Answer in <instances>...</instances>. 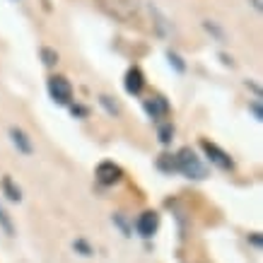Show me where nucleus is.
I'll return each instance as SVG.
<instances>
[{
  "label": "nucleus",
  "mask_w": 263,
  "mask_h": 263,
  "mask_svg": "<svg viewBox=\"0 0 263 263\" xmlns=\"http://www.w3.org/2000/svg\"><path fill=\"white\" fill-rule=\"evenodd\" d=\"M48 95L56 104H70L72 99V85L65 80L63 75H53V78H48Z\"/></svg>",
  "instance_id": "7ed1b4c3"
},
{
  "label": "nucleus",
  "mask_w": 263,
  "mask_h": 263,
  "mask_svg": "<svg viewBox=\"0 0 263 263\" xmlns=\"http://www.w3.org/2000/svg\"><path fill=\"white\" fill-rule=\"evenodd\" d=\"M123 87H126L128 95H140V89L145 87V75L140 68H128L126 72V80H123Z\"/></svg>",
  "instance_id": "6e6552de"
},
{
  "label": "nucleus",
  "mask_w": 263,
  "mask_h": 263,
  "mask_svg": "<svg viewBox=\"0 0 263 263\" xmlns=\"http://www.w3.org/2000/svg\"><path fill=\"white\" fill-rule=\"evenodd\" d=\"M136 227H138V234L147 239V237H152V234L157 232V227H160V215H157V213H152V210H145L143 215L138 217Z\"/></svg>",
  "instance_id": "423d86ee"
},
{
  "label": "nucleus",
  "mask_w": 263,
  "mask_h": 263,
  "mask_svg": "<svg viewBox=\"0 0 263 263\" xmlns=\"http://www.w3.org/2000/svg\"><path fill=\"white\" fill-rule=\"evenodd\" d=\"M145 111H147L150 119L157 121V119H162V116L169 114V104L162 95H155V97H150V99H145Z\"/></svg>",
  "instance_id": "0eeeda50"
},
{
  "label": "nucleus",
  "mask_w": 263,
  "mask_h": 263,
  "mask_svg": "<svg viewBox=\"0 0 263 263\" xmlns=\"http://www.w3.org/2000/svg\"><path fill=\"white\" fill-rule=\"evenodd\" d=\"M249 111L254 114V119H256V121H263V109H261V102H258V99L249 102Z\"/></svg>",
  "instance_id": "6ab92c4d"
},
{
  "label": "nucleus",
  "mask_w": 263,
  "mask_h": 263,
  "mask_svg": "<svg viewBox=\"0 0 263 263\" xmlns=\"http://www.w3.org/2000/svg\"><path fill=\"white\" fill-rule=\"evenodd\" d=\"M200 147H203L205 157L213 162L215 167L224 169V172H232V169H234V162H232V157L222 150V147H217L215 143H210V140H200Z\"/></svg>",
  "instance_id": "20e7f679"
},
{
  "label": "nucleus",
  "mask_w": 263,
  "mask_h": 263,
  "mask_svg": "<svg viewBox=\"0 0 263 263\" xmlns=\"http://www.w3.org/2000/svg\"><path fill=\"white\" fill-rule=\"evenodd\" d=\"M167 58H169V65H174L176 72H183V70H186V63L181 61V56H179V53H174V51H167Z\"/></svg>",
  "instance_id": "dca6fc26"
},
{
  "label": "nucleus",
  "mask_w": 263,
  "mask_h": 263,
  "mask_svg": "<svg viewBox=\"0 0 263 263\" xmlns=\"http://www.w3.org/2000/svg\"><path fill=\"white\" fill-rule=\"evenodd\" d=\"M75 249H80V251H82V256H92V249H89V247H87V244H85V241H82V239H78V241H75Z\"/></svg>",
  "instance_id": "aec40b11"
},
{
  "label": "nucleus",
  "mask_w": 263,
  "mask_h": 263,
  "mask_svg": "<svg viewBox=\"0 0 263 263\" xmlns=\"http://www.w3.org/2000/svg\"><path fill=\"white\" fill-rule=\"evenodd\" d=\"M97 181L104 183V186H114V183H119L121 181V176H123V169L119 167V164H114V162H99L97 164Z\"/></svg>",
  "instance_id": "39448f33"
},
{
  "label": "nucleus",
  "mask_w": 263,
  "mask_h": 263,
  "mask_svg": "<svg viewBox=\"0 0 263 263\" xmlns=\"http://www.w3.org/2000/svg\"><path fill=\"white\" fill-rule=\"evenodd\" d=\"M97 3H99V8L109 17L119 20V22H126V24L133 22L138 17V10H140L138 0H97Z\"/></svg>",
  "instance_id": "f03ea898"
},
{
  "label": "nucleus",
  "mask_w": 263,
  "mask_h": 263,
  "mask_svg": "<svg viewBox=\"0 0 263 263\" xmlns=\"http://www.w3.org/2000/svg\"><path fill=\"white\" fill-rule=\"evenodd\" d=\"M99 104H102V106H104V109H106V111H109V114H111V116H116V114L121 111V109H119V104L114 102L111 97H106V95H102V97H99Z\"/></svg>",
  "instance_id": "ddd939ff"
},
{
  "label": "nucleus",
  "mask_w": 263,
  "mask_h": 263,
  "mask_svg": "<svg viewBox=\"0 0 263 263\" xmlns=\"http://www.w3.org/2000/svg\"><path fill=\"white\" fill-rule=\"evenodd\" d=\"M174 160H176V172H181V174L189 176V179L200 181V179H205L208 176L205 164L200 162V157L191 150V147H181L179 155H174Z\"/></svg>",
  "instance_id": "f257e3e1"
},
{
  "label": "nucleus",
  "mask_w": 263,
  "mask_h": 263,
  "mask_svg": "<svg viewBox=\"0 0 263 263\" xmlns=\"http://www.w3.org/2000/svg\"><path fill=\"white\" fill-rule=\"evenodd\" d=\"M41 61H44V65H46V68H53V65L58 63L56 48H48V46L41 48Z\"/></svg>",
  "instance_id": "9b49d317"
},
{
  "label": "nucleus",
  "mask_w": 263,
  "mask_h": 263,
  "mask_svg": "<svg viewBox=\"0 0 263 263\" xmlns=\"http://www.w3.org/2000/svg\"><path fill=\"white\" fill-rule=\"evenodd\" d=\"M203 27H205V29H208V32H210V34H215V36H217V39H220V41L224 39V32H222V29H220V27H217L215 22H210V20H205V22H203Z\"/></svg>",
  "instance_id": "a211bd4d"
},
{
  "label": "nucleus",
  "mask_w": 263,
  "mask_h": 263,
  "mask_svg": "<svg viewBox=\"0 0 263 263\" xmlns=\"http://www.w3.org/2000/svg\"><path fill=\"white\" fill-rule=\"evenodd\" d=\"M10 140H12V145H15L22 155H32V152H34L32 140H29V136L24 133L22 128H15V126L10 128Z\"/></svg>",
  "instance_id": "1a4fd4ad"
},
{
  "label": "nucleus",
  "mask_w": 263,
  "mask_h": 263,
  "mask_svg": "<svg viewBox=\"0 0 263 263\" xmlns=\"http://www.w3.org/2000/svg\"><path fill=\"white\" fill-rule=\"evenodd\" d=\"M150 12L152 15H155V20H157V27H160V34H167V27H164V24H167V20H164V17H162V12L157 8H155V5H150Z\"/></svg>",
  "instance_id": "f3484780"
},
{
  "label": "nucleus",
  "mask_w": 263,
  "mask_h": 263,
  "mask_svg": "<svg viewBox=\"0 0 263 263\" xmlns=\"http://www.w3.org/2000/svg\"><path fill=\"white\" fill-rule=\"evenodd\" d=\"M0 227H3V230H5V234H10V237L15 234V227H12V220H10V215H8V213H5V210H3V205H0Z\"/></svg>",
  "instance_id": "4468645a"
},
{
  "label": "nucleus",
  "mask_w": 263,
  "mask_h": 263,
  "mask_svg": "<svg viewBox=\"0 0 263 263\" xmlns=\"http://www.w3.org/2000/svg\"><path fill=\"white\" fill-rule=\"evenodd\" d=\"M157 167L162 169V172H176V160H174V155H162L160 160H157Z\"/></svg>",
  "instance_id": "f8f14e48"
},
{
  "label": "nucleus",
  "mask_w": 263,
  "mask_h": 263,
  "mask_svg": "<svg viewBox=\"0 0 263 263\" xmlns=\"http://www.w3.org/2000/svg\"><path fill=\"white\" fill-rule=\"evenodd\" d=\"M172 136H174V126H172V123H164V126H160V143L162 145H169V143H172Z\"/></svg>",
  "instance_id": "2eb2a0df"
},
{
  "label": "nucleus",
  "mask_w": 263,
  "mask_h": 263,
  "mask_svg": "<svg viewBox=\"0 0 263 263\" xmlns=\"http://www.w3.org/2000/svg\"><path fill=\"white\" fill-rule=\"evenodd\" d=\"M70 111L75 114V116H87V109H85V106H70Z\"/></svg>",
  "instance_id": "412c9836"
},
{
  "label": "nucleus",
  "mask_w": 263,
  "mask_h": 263,
  "mask_svg": "<svg viewBox=\"0 0 263 263\" xmlns=\"http://www.w3.org/2000/svg\"><path fill=\"white\" fill-rule=\"evenodd\" d=\"M3 191L8 193V198L10 200H22V191H20V186H15V181L10 179V176H3Z\"/></svg>",
  "instance_id": "9d476101"
}]
</instances>
